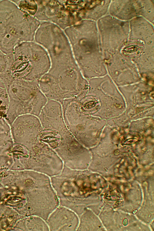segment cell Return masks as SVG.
Instances as JSON below:
<instances>
[{"mask_svg":"<svg viewBox=\"0 0 154 231\" xmlns=\"http://www.w3.org/2000/svg\"><path fill=\"white\" fill-rule=\"evenodd\" d=\"M32 24L29 15L12 0H0V50L12 53L15 48L30 39Z\"/></svg>","mask_w":154,"mask_h":231,"instance_id":"cell-1","label":"cell"},{"mask_svg":"<svg viewBox=\"0 0 154 231\" xmlns=\"http://www.w3.org/2000/svg\"><path fill=\"white\" fill-rule=\"evenodd\" d=\"M37 81L17 80L8 87L10 103L8 112L16 118L25 113L29 107L43 106L47 97L41 90Z\"/></svg>","mask_w":154,"mask_h":231,"instance_id":"cell-2","label":"cell"},{"mask_svg":"<svg viewBox=\"0 0 154 231\" xmlns=\"http://www.w3.org/2000/svg\"><path fill=\"white\" fill-rule=\"evenodd\" d=\"M13 140L9 124L0 122V158L8 156V150L13 143Z\"/></svg>","mask_w":154,"mask_h":231,"instance_id":"cell-3","label":"cell"},{"mask_svg":"<svg viewBox=\"0 0 154 231\" xmlns=\"http://www.w3.org/2000/svg\"><path fill=\"white\" fill-rule=\"evenodd\" d=\"M14 60L13 53L5 54L0 50V77L7 85L12 81L11 68Z\"/></svg>","mask_w":154,"mask_h":231,"instance_id":"cell-4","label":"cell"},{"mask_svg":"<svg viewBox=\"0 0 154 231\" xmlns=\"http://www.w3.org/2000/svg\"><path fill=\"white\" fill-rule=\"evenodd\" d=\"M7 93L4 89L0 88V117H5L8 109Z\"/></svg>","mask_w":154,"mask_h":231,"instance_id":"cell-5","label":"cell"}]
</instances>
